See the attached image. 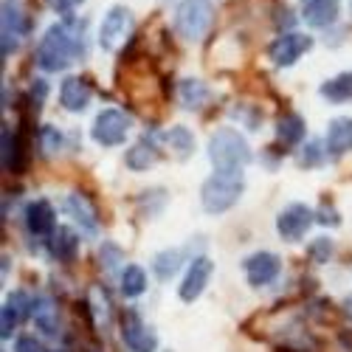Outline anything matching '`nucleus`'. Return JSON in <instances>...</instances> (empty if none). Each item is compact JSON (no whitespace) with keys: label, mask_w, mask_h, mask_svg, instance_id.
<instances>
[{"label":"nucleus","mask_w":352,"mask_h":352,"mask_svg":"<svg viewBox=\"0 0 352 352\" xmlns=\"http://www.w3.org/2000/svg\"><path fill=\"white\" fill-rule=\"evenodd\" d=\"M17 352H40V344L34 338H20L17 341Z\"/></svg>","instance_id":"obj_34"},{"label":"nucleus","mask_w":352,"mask_h":352,"mask_svg":"<svg viewBox=\"0 0 352 352\" xmlns=\"http://www.w3.org/2000/svg\"><path fill=\"white\" fill-rule=\"evenodd\" d=\"M321 96L330 102H346L352 99V74H338L330 82L321 85Z\"/></svg>","instance_id":"obj_22"},{"label":"nucleus","mask_w":352,"mask_h":352,"mask_svg":"<svg viewBox=\"0 0 352 352\" xmlns=\"http://www.w3.org/2000/svg\"><path fill=\"white\" fill-rule=\"evenodd\" d=\"M178 268H181V254H178V251H161V254H155V259H153V271H155V276L164 279V282L172 279Z\"/></svg>","instance_id":"obj_25"},{"label":"nucleus","mask_w":352,"mask_h":352,"mask_svg":"<svg viewBox=\"0 0 352 352\" xmlns=\"http://www.w3.org/2000/svg\"><path fill=\"white\" fill-rule=\"evenodd\" d=\"M181 99H184V104L189 110H197V107L206 104L209 91H206V85L197 82V79H184L181 82Z\"/></svg>","instance_id":"obj_24"},{"label":"nucleus","mask_w":352,"mask_h":352,"mask_svg":"<svg viewBox=\"0 0 352 352\" xmlns=\"http://www.w3.org/2000/svg\"><path fill=\"white\" fill-rule=\"evenodd\" d=\"M130 133V116L122 110H102L94 122V141L102 146H119Z\"/></svg>","instance_id":"obj_5"},{"label":"nucleus","mask_w":352,"mask_h":352,"mask_svg":"<svg viewBox=\"0 0 352 352\" xmlns=\"http://www.w3.org/2000/svg\"><path fill=\"white\" fill-rule=\"evenodd\" d=\"M279 271H282V262H279V256L271 254V251H259V254H251V256L245 259V276H248V282H251L254 287L274 282V279L279 276Z\"/></svg>","instance_id":"obj_10"},{"label":"nucleus","mask_w":352,"mask_h":352,"mask_svg":"<svg viewBox=\"0 0 352 352\" xmlns=\"http://www.w3.org/2000/svg\"><path fill=\"white\" fill-rule=\"evenodd\" d=\"M32 318H34V324L45 336H56V333H60V316H56V307L48 299H34L32 302Z\"/></svg>","instance_id":"obj_18"},{"label":"nucleus","mask_w":352,"mask_h":352,"mask_svg":"<svg viewBox=\"0 0 352 352\" xmlns=\"http://www.w3.org/2000/svg\"><path fill=\"white\" fill-rule=\"evenodd\" d=\"M316 220H318V223H324V226H327V223H330V226H338V223H341V220H338V212H336L333 206H330V209L324 206V209L318 212V217H316Z\"/></svg>","instance_id":"obj_32"},{"label":"nucleus","mask_w":352,"mask_h":352,"mask_svg":"<svg viewBox=\"0 0 352 352\" xmlns=\"http://www.w3.org/2000/svg\"><path fill=\"white\" fill-rule=\"evenodd\" d=\"M313 220H316V214L310 206H305V203H290V206L285 212H279V217H276V231H279L282 240L296 243L307 234Z\"/></svg>","instance_id":"obj_6"},{"label":"nucleus","mask_w":352,"mask_h":352,"mask_svg":"<svg viewBox=\"0 0 352 352\" xmlns=\"http://www.w3.org/2000/svg\"><path fill=\"white\" fill-rule=\"evenodd\" d=\"M346 313H352V296L346 299Z\"/></svg>","instance_id":"obj_35"},{"label":"nucleus","mask_w":352,"mask_h":352,"mask_svg":"<svg viewBox=\"0 0 352 352\" xmlns=\"http://www.w3.org/2000/svg\"><path fill=\"white\" fill-rule=\"evenodd\" d=\"M20 37H23V14H20L17 3L6 0L3 3V60L17 51Z\"/></svg>","instance_id":"obj_13"},{"label":"nucleus","mask_w":352,"mask_h":352,"mask_svg":"<svg viewBox=\"0 0 352 352\" xmlns=\"http://www.w3.org/2000/svg\"><path fill=\"white\" fill-rule=\"evenodd\" d=\"M45 3H48L54 12H60V14H71V9H74L76 0H45Z\"/></svg>","instance_id":"obj_33"},{"label":"nucleus","mask_w":352,"mask_h":352,"mask_svg":"<svg viewBox=\"0 0 352 352\" xmlns=\"http://www.w3.org/2000/svg\"><path fill=\"white\" fill-rule=\"evenodd\" d=\"M243 195V172H214L200 189V203L209 214H223Z\"/></svg>","instance_id":"obj_3"},{"label":"nucleus","mask_w":352,"mask_h":352,"mask_svg":"<svg viewBox=\"0 0 352 352\" xmlns=\"http://www.w3.org/2000/svg\"><path fill=\"white\" fill-rule=\"evenodd\" d=\"M212 274H214V262H212L209 256L192 259V265H189V271H186V276H184V285H181V290H178L181 299H184V302H195L200 293L206 290Z\"/></svg>","instance_id":"obj_8"},{"label":"nucleus","mask_w":352,"mask_h":352,"mask_svg":"<svg viewBox=\"0 0 352 352\" xmlns=\"http://www.w3.org/2000/svg\"><path fill=\"white\" fill-rule=\"evenodd\" d=\"M330 254H333V243H330L327 237H318V240L310 245V259H313V262H327Z\"/></svg>","instance_id":"obj_29"},{"label":"nucleus","mask_w":352,"mask_h":352,"mask_svg":"<svg viewBox=\"0 0 352 352\" xmlns=\"http://www.w3.org/2000/svg\"><path fill=\"white\" fill-rule=\"evenodd\" d=\"M310 45H313V40L307 34H296V32H293V34H282L271 45V60H274V65L287 68V65L296 63L305 51H310Z\"/></svg>","instance_id":"obj_9"},{"label":"nucleus","mask_w":352,"mask_h":352,"mask_svg":"<svg viewBox=\"0 0 352 352\" xmlns=\"http://www.w3.org/2000/svg\"><path fill=\"white\" fill-rule=\"evenodd\" d=\"M327 150H330V155H344L352 150V119H333L330 122Z\"/></svg>","instance_id":"obj_16"},{"label":"nucleus","mask_w":352,"mask_h":352,"mask_svg":"<svg viewBox=\"0 0 352 352\" xmlns=\"http://www.w3.org/2000/svg\"><path fill=\"white\" fill-rule=\"evenodd\" d=\"M54 209L48 200H34L32 206L25 209V226L28 231L34 234V237H48V234H54Z\"/></svg>","instance_id":"obj_14"},{"label":"nucleus","mask_w":352,"mask_h":352,"mask_svg":"<svg viewBox=\"0 0 352 352\" xmlns=\"http://www.w3.org/2000/svg\"><path fill=\"white\" fill-rule=\"evenodd\" d=\"M164 138H166V144H169V150L178 155L181 161L189 158V155L195 153V135H192L186 127H172Z\"/></svg>","instance_id":"obj_21"},{"label":"nucleus","mask_w":352,"mask_h":352,"mask_svg":"<svg viewBox=\"0 0 352 352\" xmlns=\"http://www.w3.org/2000/svg\"><path fill=\"white\" fill-rule=\"evenodd\" d=\"M76 248H79V240L74 237L71 228H56L51 234V254L63 262H71L76 256Z\"/></svg>","instance_id":"obj_20"},{"label":"nucleus","mask_w":352,"mask_h":352,"mask_svg":"<svg viewBox=\"0 0 352 352\" xmlns=\"http://www.w3.org/2000/svg\"><path fill=\"white\" fill-rule=\"evenodd\" d=\"M60 144H63V135L56 127H43L40 130V146H43L45 155H54L56 150H60Z\"/></svg>","instance_id":"obj_27"},{"label":"nucleus","mask_w":352,"mask_h":352,"mask_svg":"<svg viewBox=\"0 0 352 352\" xmlns=\"http://www.w3.org/2000/svg\"><path fill=\"white\" fill-rule=\"evenodd\" d=\"M321 155H324L321 144H318V141H310L305 150H302V155H299V164H302V166H316V164L321 161Z\"/></svg>","instance_id":"obj_30"},{"label":"nucleus","mask_w":352,"mask_h":352,"mask_svg":"<svg viewBox=\"0 0 352 352\" xmlns=\"http://www.w3.org/2000/svg\"><path fill=\"white\" fill-rule=\"evenodd\" d=\"M209 25H212V9L206 0H184L178 12H175V28L189 43H197L206 37Z\"/></svg>","instance_id":"obj_4"},{"label":"nucleus","mask_w":352,"mask_h":352,"mask_svg":"<svg viewBox=\"0 0 352 352\" xmlns=\"http://www.w3.org/2000/svg\"><path fill=\"white\" fill-rule=\"evenodd\" d=\"M133 32V14L124 9V6H113L107 12V17L102 20V28H99V45L104 51H116L127 34Z\"/></svg>","instance_id":"obj_7"},{"label":"nucleus","mask_w":352,"mask_h":352,"mask_svg":"<svg viewBox=\"0 0 352 352\" xmlns=\"http://www.w3.org/2000/svg\"><path fill=\"white\" fill-rule=\"evenodd\" d=\"M17 318H20V313L6 302V307H3V316H0V336L3 338H9L12 336V330H14V324H17Z\"/></svg>","instance_id":"obj_28"},{"label":"nucleus","mask_w":352,"mask_h":352,"mask_svg":"<svg viewBox=\"0 0 352 352\" xmlns=\"http://www.w3.org/2000/svg\"><path fill=\"white\" fill-rule=\"evenodd\" d=\"M91 96H94V91H91V85H87V79H82V76H71V79L63 82L60 102H63L65 110H71V113L85 110L87 102H91Z\"/></svg>","instance_id":"obj_12"},{"label":"nucleus","mask_w":352,"mask_h":352,"mask_svg":"<svg viewBox=\"0 0 352 352\" xmlns=\"http://www.w3.org/2000/svg\"><path fill=\"white\" fill-rule=\"evenodd\" d=\"M349 9H352V3H349Z\"/></svg>","instance_id":"obj_36"},{"label":"nucleus","mask_w":352,"mask_h":352,"mask_svg":"<svg viewBox=\"0 0 352 352\" xmlns=\"http://www.w3.org/2000/svg\"><path fill=\"white\" fill-rule=\"evenodd\" d=\"M68 214L79 223V228L82 231H87V234H96V228H99V217H96V209L87 203V197L85 195H71L68 197Z\"/></svg>","instance_id":"obj_15"},{"label":"nucleus","mask_w":352,"mask_h":352,"mask_svg":"<svg viewBox=\"0 0 352 352\" xmlns=\"http://www.w3.org/2000/svg\"><path fill=\"white\" fill-rule=\"evenodd\" d=\"M76 54H85V23L68 20L51 25L37 48V65L48 74L65 71Z\"/></svg>","instance_id":"obj_1"},{"label":"nucleus","mask_w":352,"mask_h":352,"mask_svg":"<svg viewBox=\"0 0 352 352\" xmlns=\"http://www.w3.org/2000/svg\"><path fill=\"white\" fill-rule=\"evenodd\" d=\"M155 164V150L150 144H135L133 150H127V166L133 172H144Z\"/></svg>","instance_id":"obj_26"},{"label":"nucleus","mask_w":352,"mask_h":352,"mask_svg":"<svg viewBox=\"0 0 352 352\" xmlns=\"http://www.w3.org/2000/svg\"><path fill=\"white\" fill-rule=\"evenodd\" d=\"M305 20L316 28L330 25L338 17V0H305Z\"/></svg>","instance_id":"obj_17"},{"label":"nucleus","mask_w":352,"mask_h":352,"mask_svg":"<svg viewBox=\"0 0 352 352\" xmlns=\"http://www.w3.org/2000/svg\"><path fill=\"white\" fill-rule=\"evenodd\" d=\"M146 290V274L138 265H127L122 271V293L127 299H135Z\"/></svg>","instance_id":"obj_23"},{"label":"nucleus","mask_w":352,"mask_h":352,"mask_svg":"<svg viewBox=\"0 0 352 352\" xmlns=\"http://www.w3.org/2000/svg\"><path fill=\"white\" fill-rule=\"evenodd\" d=\"M122 336L133 352H153V346H155V336L144 327V321L133 310H127L122 318Z\"/></svg>","instance_id":"obj_11"},{"label":"nucleus","mask_w":352,"mask_h":352,"mask_svg":"<svg viewBox=\"0 0 352 352\" xmlns=\"http://www.w3.org/2000/svg\"><path fill=\"white\" fill-rule=\"evenodd\" d=\"M45 94H48V85H45L43 79H34V85H32V99H34V104H43Z\"/></svg>","instance_id":"obj_31"},{"label":"nucleus","mask_w":352,"mask_h":352,"mask_svg":"<svg viewBox=\"0 0 352 352\" xmlns=\"http://www.w3.org/2000/svg\"><path fill=\"white\" fill-rule=\"evenodd\" d=\"M276 138L285 146H296L305 138V122H302V116H296V113L282 116L279 124H276Z\"/></svg>","instance_id":"obj_19"},{"label":"nucleus","mask_w":352,"mask_h":352,"mask_svg":"<svg viewBox=\"0 0 352 352\" xmlns=\"http://www.w3.org/2000/svg\"><path fill=\"white\" fill-rule=\"evenodd\" d=\"M209 158L217 172H240L251 161V150L237 130L223 127L209 141Z\"/></svg>","instance_id":"obj_2"}]
</instances>
